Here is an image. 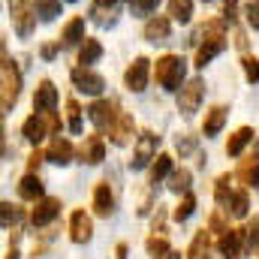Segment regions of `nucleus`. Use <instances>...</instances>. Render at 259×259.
Wrapping results in <instances>:
<instances>
[{
	"mask_svg": "<svg viewBox=\"0 0 259 259\" xmlns=\"http://www.w3.org/2000/svg\"><path fill=\"white\" fill-rule=\"evenodd\" d=\"M187 75V61L181 55H163L157 58V66H154V78L163 91H181V81Z\"/></svg>",
	"mask_w": 259,
	"mask_h": 259,
	"instance_id": "1",
	"label": "nucleus"
},
{
	"mask_svg": "<svg viewBox=\"0 0 259 259\" xmlns=\"http://www.w3.org/2000/svg\"><path fill=\"white\" fill-rule=\"evenodd\" d=\"M0 75H3V88H0V109L3 112H12L18 94H21V72L15 61H9V55L3 52V66H0Z\"/></svg>",
	"mask_w": 259,
	"mask_h": 259,
	"instance_id": "2",
	"label": "nucleus"
},
{
	"mask_svg": "<svg viewBox=\"0 0 259 259\" xmlns=\"http://www.w3.org/2000/svg\"><path fill=\"white\" fill-rule=\"evenodd\" d=\"M157 148H160V136H157V133H151V130L139 133L136 148H133V160H130V166H133V169H145V166L157 157Z\"/></svg>",
	"mask_w": 259,
	"mask_h": 259,
	"instance_id": "3",
	"label": "nucleus"
},
{
	"mask_svg": "<svg viewBox=\"0 0 259 259\" xmlns=\"http://www.w3.org/2000/svg\"><path fill=\"white\" fill-rule=\"evenodd\" d=\"M247 247V229H226L220 238H217V253L223 259H241Z\"/></svg>",
	"mask_w": 259,
	"mask_h": 259,
	"instance_id": "4",
	"label": "nucleus"
},
{
	"mask_svg": "<svg viewBox=\"0 0 259 259\" xmlns=\"http://www.w3.org/2000/svg\"><path fill=\"white\" fill-rule=\"evenodd\" d=\"M69 78H72V84H75V91H81V94H91V97H100V94L106 91V78H103L100 72H94L91 66H75V69L69 72Z\"/></svg>",
	"mask_w": 259,
	"mask_h": 259,
	"instance_id": "5",
	"label": "nucleus"
},
{
	"mask_svg": "<svg viewBox=\"0 0 259 259\" xmlns=\"http://www.w3.org/2000/svg\"><path fill=\"white\" fill-rule=\"evenodd\" d=\"M202 97H205V81H202V78H190V81L178 91V112H181L184 118H193L196 109H199V103H202Z\"/></svg>",
	"mask_w": 259,
	"mask_h": 259,
	"instance_id": "6",
	"label": "nucleus"
},
{
	"mask_svg": "<svg viewBox=\"0 0 259 259\" xmlns=\"http://www.w3.org/2000/svg\"><path fill=\"white\" fill-rule=\"evenodd\" d=\"M9 12H12V24L18 36H30L36 27V9L27 6V0H9Z\"/></svg>",
	"mask_w": 259,
	"mask_h": 259,
	"instance_id": "7",
	"label": "nucleus"
},
{
	"mask_svg": "<svg viewBox=\"0 0 259 259\" xmlns=\"http://www.w3.org/2000/svg\"><path fill=\"white\" fill-rule=\"evenodd\" d=\"M58 214H61V199L42 196V199L36 202V208L30 211V226H33V229H42V226H49Z\"/></svg>",
	"mask_w": 259,
	"mask_h": 259,
	"instance_id": "8",
	"label": "nucleus"
},
{
	"mask_svg": "<svg viewBox=\"0 0 259 259\" xmlns=\"http://www.w3.org/2000/svg\"><path fill=\"white\" fill-rule=\"evenodd\" d=\"M148 75H151V61L148 58H136L127 66V72H124V81H127V88L133 94H142L148 88Z\"/></svg>",
	"mask_w": 259,
	"mask_h": 259,
	"instance_id": "9",
	"label": "nucleus"
},
{
	"mask_svg": "<svg viewBox=\"0 0 259 259\" xmlns=\"http://www.w3.org/2000/svg\"><path fill=\"white\" fill-rule=\"evenodd\" d=\"M21 133H24V139H27V142L39 145L46 136H52V121H49V115H46V112H36V115H30V118L21 124Z\"/></svg>",
	"mask_w": 259,
	"mask_h": 259,
	"instance_id": "10",
	"label": "nucleus"
},
{
	"mask_svg": "<svg viewBox=\"0 0 259 259\" xmlns=\"http://www.w3.org/2000/svg\"><path fill=\"white\" fill-rule=\"evenodd\" d=\"M88 118H91V124H94L97 130H109L112 121L118 118L115 103H109V100H94V103L88 106Z\"/></svg>",
	"mask_w": 259,
	"mask_h": 259,
	"instance_id": "11",
	"label": "nucleus"
},
{
	"mask_svg": "<svg viewBox=\"0 0 259 259\" xmlns=\"http://www.w3.org/2000/svg\"><path fill=\"white\" fill-rule=\"evenodd\" d=\"M94 235V223L84 211H72L69 214V241L72 244H88Z\"/></svg>",
	"mask_w": 259,
	"mask_h": 259,
	"instance_id": "12",
	"label": "nucleus"
},
{
	"mask_svg": "<svg viewBox=\"0 0 259 259\" xmlns=\"http://www.w3.org/2000/svg\"><path fill=\"white\" fill-rule=\"evenodd\" d=\"M94 214L97 217H112L115 214V193H112V187H109V181H100L97 187H94Z\"/></svg>",
	"mask_w": 259,
	"mask_h": 259,
	"instance_id": "13",
	"label": "nucleus"
},
{
	"mask_svg": "<svg viewBox=\"0 0 259 259\" xmlns=\"http://www.w3.org/2000/svg\"><path fill=\"white\" fill-rule=\"evenodd\" d=\"M78 160L88 163V166H100L106 160V145H103V136H88L84 145L78 148Z\"/></svg>",
	"mask_w": 259,
	"mask_h": 259,
	"instance_id": "14",
	"label": "nucleus"
},
{
	"mask_svg": "<svg viewBox=\"0 0 259 259\" xmlns=\"http://www.w3.org/2000/svg\"><path fill=\"white\" fill-rule=\"evenodd\" d=\"M91 21L100 24V27H112L118 21V0H94Z\"/></svg>",
	"mask_w": 259,
	"mask_h": 259,
	"instance_id": "15",
	"label": "nucleus"
},
{
	"mask_svg": "<svg viewBox=\"0 0 259 259\" xmlns=\"http://www.w3.org/2000/svg\"><path fill=\"white\" fill-rule=\"evenodd\" d=\"M33 109L36 112H55L58 109V88L46 78V81H39V88H36V94H33Z\"/></svg>",
	"mask_w": 259,
	"mask_h": 259,
	"instance_id": "16",
	"label": "nucleus"
},
{
	"mask_svg": "<svg viewBox=\"0 0 259 259\" xmlns=\"http://www.w3.org/2000/svg\"><path fill=\"white\" fill-rule=\"evenodd\" d=\"M72 142L64 139V136H55L52 139V145H49V151H46V157H49V163H55V166H66V163H72Z\"/></svg>",
	"mask_w": 259,
	"mask_h": 259,
	"instance_id": "17",
	"label": "nucleus"
},
{
	"mask_svg": "<svg viewBox=\"0 0 259 259\" xmlns=\"http://www.w3.org/2000/svg\"><path fill=\"white\" fill-rule=\"evenodd\" d=\"M223 49H226V39H223V36H211V39H205V42L196 49V61L193 64L199 66V69H205V66L211 64Z\"/></svg>",
	"mask_w": 259,
	"mask_h": 259,
	"instance_id": "18",
	"label": "nucleus"
},
{
	"mask_svg": "<svg viewBox=\"0 0 259 259\" xmlns=\"http://www.w3.org/2000/svg\"><path fill=\"white\" fill-rule=\"evenodd\" d=\"M109 139L115 142V145H130L133 142V118H130L127 112H118V118L112 121V127H109Z\"/></svg>",
	"mask_w": 259,
	"mask_h": 259,
	"instance_id": "19",
	"label": "nucleus"
},
{
	"mask_svg": "<svg viewBox=\"0 0 259 259\" xmlns=\"http://www.w3.org/2000/svg\"><path fill=\"white\" fill-rule=\"evenodd\" d=\"M169 33H172V21H169L166 15H157V18H151V21L145 24V39H148V42H166Z\"/></svg>",
	"mask_w": 259,
	"mask_h": 259,
	"instance_id": "20",
	"label": "nucleus"
},
{
	"mask_svg": "<svg viewBox=\"0 0 259 259\" xmlns=\"http://www.w3.org/2000/svg\"><path fill=\"white\" fill-rule=\"evenodd\" d=\"M42 178L36 175V172H27L21 181H18V196L21 199H27V202H39L42 199Z\"/></svg>",
	"mask_w": 259,
	"mask_h": 259,
	"instance_id": "21",
	"label": "nucleus"
},
{
	"mask_svg": "<svg viewBox=\"0 0 259 259\" xmlns=\"http://www.w3.org/2000/svg\"><path fill=\"white\" fill-rule=\"evenodd\" d=\"M226 106H211L208 109V115H205V124H202V136L205 139H211V136H217L220 130H223V124H226Z\"/></svg>",
	"mask_w": 259,
	"mask_h": 259,
	"instance_id": "22",
	"label": "nucleus"
},
{
	"mask_svg": "<svg viewBox=\"0 0 259 259\" xmlns=\"http://www.w3.org/2000/svg\"><path fill=\"white\" fill-rule=\"evenodd\" d=\"M232 196H235V190H232V175H229V172H223V175L214 181V199H217V205H220L223 211H229Z\"/></svg>",
	"mask_w": 259,
	"mask_h": 259,
	"instance_id": "23",
	"label": "nucleus"
},
{
	"mask_svg": "<svg viewBox=\"0 0 259 259\" xmlns=\"http://www.w3.org/2000/svg\"><path fill=\"white\" fill-rule=\"evenodd\" d=\"M211 229H199L193 235V241H190V247H187V253L184 256L187 259H205L208 256V247H211Z\"/></svg>",
	"mask_w": 259,
	"mask_h": 259,
	"instance_id": "24",
	"label": "nucleus"
},
{
	"mask_svg": "<svg viewBox=\"0 0 259 259\" xmlns=\"http://www.w3.org/2000/svg\"><path fill=\"white\" fill-rule=\"evenodd\" d=\"M250 142H253V130L250 127H238L232 136H229V142H226V154H229V157H238Z\"/></svg>",
	"mask_w": 259,
	"mask_h": 259,
	"instance_id": "25",
	"label": "nucleus"
},
{
	"mask_svg": "<svg viewBox=\"0 0 259 259\" xmlns=\"http://www.w3.org/2000/svg\"><path fill=\"white\" fill-rule=\"evenodd\" d=\"M61 39H64V46H78V42H84L88 36H84V18H69L64 24V33H61Z\"/></svg>",
	"mask_w": 259,
	"mask_h": 259,
	"instance_id": "26",
	"label": "nucleus"
},
{
	"mask_svg": "<svg viewBox=\"0 0 259 259\" xmlns=\"http://www.w3.org/2000/svg\"><path fill=\"white\" fill-rule=\"evenodd\" d=\"M172 175V157L169 154H157L154 157V163H151V184H160L163 178H169Z\"/></svg>",
	"mask_w": 259,
	"mask_h": 259,
	"instance_id": "27",
	"label": "nucleus"
},
{
	"mask_svg": "<svg viewBox=\"0 0 259 259\" xmlns=\"http://www.w3.org/2000/svg\"><path fill=\"white\" fill-rule=\"evenodd\" d=\"M100 58H103V46H100V39H84L81 49H78V64L91 66V64H97Z\"/></svg>",
	"mask_w": 259,
	"mask_h": 259,
	"instance_id": "28",
	"label": "nucleus"
},
{
	"mask_svg": "<svg viewBox=\"0 0 259 259\" xmlns=\"http://www.w3.org/2000/svg\"><path fill=\"white\" fill-rule=\"evenodd\" d=\"M145 250H148V256L151 259H166L169 253H172V244L163 238V235H148V241H145Z\"/></svg>",
	"mask_w": 259,
	"mask_h": 259,
	"instance_id": "29",
	"label": "nucleus"
},
{
	"mask_svg": "<svg viewBox=\"0 0 259 259\" xmlns=\"http://www.w3.org/2000/svg\"><path fill=\"white\" fill-rule=\"evenodd\" d=\"M190 181H193V172L181 166V169H172V175H169V184H166V187H169L172 193H187V190H190Z\"/></svg>",
	"mask_w": 259,
	"mask_h": 259,
	"instance_id": "30",
	"label": "nucleus"
},
{
	"mask_svg": "<svg viewBox=\"0 0 259 259\" xmlns=\"http://www.w3.org/2000/svg\"><path fill=\"white\" fill-rule=\"evenodd\" d=\"M196 211V193L193 190H187V193L181 196V202H178V208L172 211V220H178V223H184V220H190Z\"/></svg>",
	"mask_w": 259,
	"mask_h": 259,
	"instance_id": "31",
	"label": "nucleus"
},
{
	"mask_svg": "<svg viewBox=\"0 0 259 259\" xmlns=\"http://www.w3.org/2000/svg\"><path fill=\"white\" fill-rule=\"evenodd\" d=\"M247 211H250V196H247V190H235V196H232L226 214H232V217L241 220V217H247Z\"/></svg>",
	"mask_w": 259,
	"mask_h": 259,
	"instance_id": "32",
	"label": "nucleus"
},
{
	"mask_svg": "<svg viewBox=\"0 0 259 259\" xmlns=\"http://www.w3.org/2000/svg\"><path fill=\"white\" fill-rule=\"evenodd\" d=\"M66 127H69V133H81L84 130V121H81V106L75 103V100H66Z\"/></svg>",
	"mask_w": 259,
	"mask_h": 259,
	"instance_id": "33",
	"label": "nucleus"
},
{
	"mask_svg": "<svg viewBox=\"0 0 259 259\" xmlns=\"http://www.w3.org/2000/svg\"><path fill=\"white\" fill-rule=\"evenodd\" d=\"M21 217H24V211H21L18 205H12V202H3V205H0V220H3V229L18 226V223H21Z\"/></svg>",
	"mask_w": 259,
	"mask_h": 259,
	"instance_id": "34",
	"label": "nucleus"
},
{
	"mask_svg": "<svg viewBox=\"0 0 259 259\" xmlns=\"http://www.w3.org/2000/svg\"><path fill=\"white\" fill-rule=\"evenodd\" d=\"M169 15L184 24V21H190V15H193V3H190V0H169Z\"/></svg>",
	"mask_w": 259,
	"mask_h": 259,
	"instance_id": "35",
	"label": "nucleus"
},
{
	"mask_svg": "<svg viewBox=\"0 0 259 259\" xmlns=\"http://www.w3.org/2000/svg\"><path fill=\"white\" fill-rule=\"evenodd\" d=\"M36 15L42 18V21H55L58 15H61V0H36Z\"/></svg>",
	"mask_w": 259,
	"mask_h": 259,
	"instance_id": "36",
	"label": "nucleus"
},
{
	"mask_svg": "<svg viewBox=\"0 0 259 259\" xmlns=\"http://www.w3.org/2000/svg\"><path fill=\"white\" fill-rule=\"evenodd\" d=\"M244 75H247V81L250 84H256L259 81V58H253V55H244Z\"/></svg>",
	"mask_w": 259,
	"mask_h": 259,
	"instance_id": "37",
	"label": "nucleus"
},
{
	"mask_svg": "<svg viewBox=\"0 0 259 259\" xmlns=\"http://www.w3.org/2000/svg\"><path fill=\"white\" fill-rule=\"evenodd\" d=\"M256 166H259V157H247V160L241 163V169H238V178H241L244 184H250V178H253Z\"/></svg>",
	"mask_w": 259,
	"mask_h": 259,
	"instance_id": "38",
	"label": "nucleus"
},
{
	"mask_svg": "<svg viewBox=\"0 0 259 259\" xmlns=\"http://www.w3.org/2000/svg\"><path fill=\"white\" fill-rule=\"evenodd\" d=\"M175 148H178V154H181V157H187V154H193V151H196V136H178V142H175Z\"/></svg>",
	"mask_w": 259,
	"mask_h": 259,
	"instance_id": "39",
	"label": "nucleus"
},
{
	"mask_svg": "<svg viewBox=\"0 0 259 259\" xmlns=\"http://www.w3.org/2000/svg\"><path fill=\"white\" fill-rule=\"evenodd\" d=\"M247 247L250 250H259V217H253L247 223Z\"/></svg>",
	"mask_w": 259,
	"mask_h": 259,
	"instance_id": "40",
	"label": "nucleus"
},
{
	"mask_svg": "<svg viewBox=\"0 0 259 259\" xmlns=\"http://www.w3.org/2000/svg\"><path fill=\"white\" fill-rule=\"evenodd\" d=\"M160 0H133V15H151Z\"/></svg>",
	"mask_w": 259,
	"mask_h": 259,
	"instance_id": "41",
	"label": "nucleus"
},
{
	"mask_svg": "<svg viewBox=\"0 0 259 259\" xmlns=\"http://www.w3.org/2000/svg\"><path fill=\"white\" fill-rule=\"evenodd\" d=\"M244 15H247V24L259 30V0H250L247 6H244Z\"/></svg>",
	"mask_w": 259,
	"mask_h": 259,
	"instance_id": "42",
	"label": "nucleus"
},
{
	"mask_svg": "<svg viewBox=\"0 0 259 259\" xmlns=\"http://www.w3.org/2000/svg\"><path fill=\"white\" fill-rule=\"evenodd\" d=\"M46 160H49V157H46V151H33V154H30V160H27L30 172H36V169H39V166H42Z\"/></svg>",
	"mask_w": 259,
	"mask_h": 259,
	"instance_id": "43",
	"label": "nucleus"
},
{
	"mask_svg": "<svg viewBox=\"0 0 259 259\" xmlns=\"http://www.w3.org/2000/svg\"><path fill=\"white\" fill-rule=\"evenodd\" d=\"M208 229H211V232H214V235L220 238V235H223V232H226L229 226H223V220H220V214H211V223H208Z\"/></svg>",
	"mask_w": 259,
	"mask_h": 259,
	"instance_id": "44",
	"label": "nucleus"
},
{
	"mask_svg": "<svg viewBox=\"0 0 259 259\" xmlns=\"http://www.w3.org/2000/svg\"><path fill=\"white\" fill-rule=\"evenodd\" d=\"M15 235H12V241H9V250H6V259H18L21 253H18V229H12Z\"/></svg>",
	"mask_w": 259,
	"mask_h": 259,
	"instance_id": "45",
	"label": "nucleus"
},
{
	"mask_svg": "<svg viewBox=\"0 0 259 259\" xmlns=\"http://www.w3.org/2000/svg\"><path fill=\"white\" fill-rule=\"evenodd\" d=\"M154 232H166V211L157 208V217H154Z\"/></svg>",
	"mask_w": 259,
	"mask_h": 259,
	"instance_id": "46",
	"label": "nucleus"
},
{
	"mask_svg": "<svg viewBox=\"0 0 259 259\" xmlns=\"http://www.w3.org/2000/svg\"><path fill=\"white\" fill-rule=\"evenodd\" d=\"M235 12H238V0H226L223 15H226V18H235Z\"/></svg>",
	"mask_w": 259,
	"mask_h": 259,
	"instance_id": "47",
	"label": "nucleus"
},
{
	"mask_svg": "<svg viewBox=\"0 0 259 259\" xmlns=\"http://www.w3.org/2000/svg\"><path fill=\"white\" fill-rule=\"evenodd\" d=\"M55 55H58V42H49V46H42V58H46V61H52Z\"/></svg>",
	"mask_w": 259,
	"mask_h": 259,
	"instance_id": "48",
	"label": "nucleus"
},
{
	"mask_svg": "<svg viewBox=\"0 0 259 259\" xmlns=\"http://www.w3.org/2000/svg\"><path fill=\"white\" fill-rule=\"evenodd\" d=\"M235 46H238L241 52L247 49V39H244V30H235Z\"/></svg>",
	"mask_w": 259,
	"mask_h": 259,
	"instance_id": "49",
	"label": "nucleus"
},
{
	"mask_svg": "<svg viewBox=\"0 0 259 259\" xmlns=\"http://www.w3.org/2000/svg\"><path fill=\"white\" fill-rule=\"evenodd\" d=\"M115 259H127V244H118L115 247Z\"/></svg>",
	"mask_w": 259,
	"mask_h": 259,
	"instance_id": "50",
	"label": "nucleus"
},
{
	"mask_svg": "<svg viewBox=\"0 0 259 259\" xmlns=\"http://www.w3.org/2000/svg\"><path fill=\"white\" fill-rule=\"evenodd\" d=\"M250 184H253V187L259 190V166H256V172H253V178H250Z\"/></svg>",
	"mask_w": 259,
	"mask_h": 259,
	"instance_id": "51",
	"label": "nucleus"
},
{
	"mask_svg": "<svg viewBox=\"0 0 259 259\" xmlns=\"http://www.w3.org/2000/svg\"><path fill=\"white\" fill-rule=\"evenodd\" d=\"M166 259H181V253H178V250H172V253H169Z\"/></svg>",
	"mask_w": 259,
	"mask_h": 259,
	"instance_id": "52",
	"label": "nucleus"
},
{
	"mask_svg": "<svg viewBox=\"0 0 259 259\" xmlns=\"http://www.w3.org/2000/svg\"><path fill=\"white\" fill-rule=\"evenodd\" d=\"M256 157H259V142H256Z\"/></svg>",
	"mask_w": 259,
	"mask_h": 259,
	"instance_id": "53",
	"label": "nucleus"
},
{
	"mask_svg": "<svg viewBox=\"0 0 259 259\" xmlns=\"http://www.w3.org/2000/svg\"><path fill=\"white\" fill-rule=\"evenodd\" d=\"M205 259H211V256H205Z\"/></svg>",
	"mask_w": 259,
	"mask_h": 259,
	"instance_id": "54",
	"label": "nucleus"
}]
</instances>
